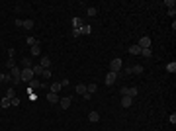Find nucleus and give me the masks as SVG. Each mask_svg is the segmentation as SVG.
I'll return each mask as SVG.
<instances>
[{
    "instance_id": "obj_1",
    "label": "nucleus",
    "mask_w": 176,
    "mask_h": 131,
    "mask_svg": "<svg viewBox=\"0 0 176 131\" xmlns=\"http://www.w3.org/2000/svg\"><path fill=\"white\" fill-rule=\"evenodd\" d=\"M120 92H121V96H129V98H135V96L139 94V88H137V86H129V88L123 86Z\"/></svg>"
},
{
    "instance_id": "obj_2",
    "label": "nucleus",
    "mask_w": 176,
    "mask_h": 131,
    "mask_svg": "<svg viewBox=\"0 0 176 131\" xmlns=\"http://www.w3.org/2000/svg\"><path fill=\"white\" fill-rule=\"evenodd\" d=\"M121 69H123V61H121L120 57L112 59V63H110V71H112V73H120Z\"/></svg>"
},
{
    "instance_id": "obj_3",
    "label": "nucleus",
    "mask_w": 176,
    "mask_h": 131,
    "mask_svg": "<svg viewBox=\"0 0 176 131\" xmlns=\"http://www.w3.org/2000/svg\"><path fill=\"white\" fill-rule=\"evenodd\" d=\"M33 71L32 69H22V75H20V80H24V82H32L33 80Z\"/></svg>"
},
{
    "instance_id": "obj_4",
    "label": "nucleus",
    "mask_w": 176,
    "mask_h": 131,
    "mask_svg": "<svg viewBox=\"0 0 176 131\" xmlns=\"http://www.w3.org/2000/svg\"><path fill=\"white\" fill-rule=\"evenodd\" d=\"M20 75H22V69H18V67L10 69V77H12L14 82H20Z\"/></svg>"
},
{
    "instance_id": "obj_5",
    "label": "nucleus",
    "mask_w": 176,
    "mask_h": 131,
    "mask_svg": "<svg viewBox=\"0 0 176 131\" xmlns=\"http://www.w3.org/2000/svg\"><path fill=\"white\" fill-rule=\"evenodd\" d=\"M28 84H30V88H28L30 92H35L37 88H41V86H43V84H41V80H37V78H33L32 82H28Z\"/></svg>"
},
{
    "instance_id": "obj_6",
    "label": "nucleus",
    "mask_w": 176,
    "mask_h": 131,
    "mask_svg": "<svg viewBox=\"0 0 176 131\" xmlns=\"http://www.w3.org/2000/svg\"><path fill=\"white\" fill-rule=\"evenodd\" d=\"M116 80H118V73H112V71H110V73L106 75V84H108V86H112Z\"/></svg>"
},
{
    "instance_id": "obj_7",
    "label": "nucleus",
    "mask_w": 176,
    "mask_h": 131,
    "mask_svg": "<svg viewBox=\"0 0 176 131\" xmlns=\"http://www.w3.org/2000/svg\"><path fill=\"white\" fill-rule=\"evenodd\" d=\"M137 45H139L141 49H149V47H151V37H141Z\"/></svg>"
},
{
    "instance_id": "obj_8",
    "label": "nucleus",
    "mask_w": 176,
    "mask_h": 131,
    "mask_svg": "<svg viewBox=\"0 0 176 131\" xmlns=\"http://www.w3.org/2000/svg\"><path fill=\"white\" fill-rule=\"evenodd\" d=\"M71 102H73V98H69V96H65V98L59 100V104H61V108H63V110H69V108H71Z\"/></svg>"
},
{
    "instance_id": "obj_9",
    "label": "nucleus",
    "mask_w": 176,
    "mask_h": 131,
    "mask_svg": "<svg viewBox=\"0 0 176 131\" xmlns=\"http://www.w3.org/2000/svg\"><path fill=\"white\" fill-rule=\"evenodd\" d=\"M32 71H33V77H41L45 69H43L41 65H33V67H32Z\"/></svg>"
},
{
    "instance_id": "obj_10",
    "label": "nucleus",
    "mask_w": 176,
    "mask_h": 131,
    "mask_svg": "<svg viewBox=\"0 0 176 131\" xmlns=\"http://www.w3.org/2000/svg\"><path fill=\"white\" fill-rule=\"evenodd\" d=\"M133 104V98H129V96H121V108H129Z\"/></svg>"
},
{
    "instance_id": "obj_11",
    "label": "nucleus",
    "mask_w": 176,
    "mask_h": 131,
    "mask_svg": "<svg viewBox=\"0 0 176 131\" xmlns=\"http://www.w3.org/2000/svg\"><path fill=\"white\" fill-rule=\"evenodd\" d=\"M71 22H73V30H80V28H82V24H84L80 18H73Z\"/></svg>"
},
{
    "instance_id": "obj_12",
    "label": "nucleus",
    "mask_w": 176,
    "mask_h": 131,
    "mask_svg": "<svg viewBox=\"0 0 176 131\" xmlns=\"http://www.w3.org/2000/svg\"><path fill=\"white\" fill-rule=\"evenodd\" d=\"M78 32H80V35H88V33H92V28H90L88 24H82V28H80Z\"/></svg>"
},
{
    "instance_id": "obj_13",
    "label": "nucleus",
    "mask_w": 176,
    "mask_h": 131,
    "mask_svg": "<svg viewBox=\"0 0 176 131\" xmlns=\"http://www.w3.org/2000/svg\"><path fill=\"white\" fill-rule=\"evenodd\" d=\"M88 120L92 121V123H96V121H100V114L98 112H90V114H88Z\"/></svg>"
},
{
    "instance_id": "obj_14",
    "label": "nucleus",
    "mask_w": 176,
    "mask_h": 131,
    "mask_svg": "<svg viewBox=\"0 0 176 131\" xmlns=\"http://www.w3.org/2000/svg\"><path fill=\"white\" fill-rule=\"evenodd\" d=\"M10 106H12L10 98H6V96H4V98L0 100V108H4V110H6V108H10Z\"/></svg>"
},
{
    "instance_id": "obj_15",
    "label": "nucleus",
    "mask_w": 176,
    "mask_h": 131,
    "mask_svg": "<svg viewBox=\"0 0 176 131\" xmlns=\"http://www.w3.org/2000/svg\"><path fill=\"white\" fill-rule=\"evenodd\" d=\"M143 71H145V69H143L141 65H133V67H131V75H141Z\"/></svg>"
},
{
    "instance_id": "obj_16",
    "label": "nucleus",
    "mask_w": 176,
    "mask_h": 131,
    "mask_svg": "<svg viewBox=\"0 0 176 131\" xmlns=\"http://www.w3.org/2000/svg\"><path fill=\"white\" fill-rule=\"evenodd\" d=\"M39 65L43 67V69H49V67H51V59H49V57H41V63H39Z\"/></svg>"
},
{
    "instance_id": "obj_17",
    "label": "nucleus",
    "mask_w": 176,
    "mask_h": 131,
    "mask_svg": "<svg viewBox=\"0 0 176 131\" xmlns=\"http://www.w3.org/2000/svg\"><path fill=\"white\" fill-rule=\"evenodd\" d=\"M47 100H49V102H51V104H57V102H59V96H57V94H53V92H49V94H47Z\"/></svg>"
},
{
    "instance_id": "obj_18",
    "label": "nucleus",
    "mask_w": 176,
    "mask_h": 131,
    "mask_svg": "<svg viewBox=\"0 0 176 131\" xmlns=\"http://www.w3.org/2000/svg\"><path fill=\"white\" fill-rule=\"evenodd\" d=\"M129 53L131 55H141V47H139V45H131V47H129Z\"/></svg>"
},
{
    "instance_id": "obj_19",
    "label": "nucleus",
    "mask_w": 176,
    "mask_h": 131,
    "mask_svg": "<svg viewBox=\"0 0 176 131\" xmlns=\"http://www.w3.org/2000/svg\"><path fill=\"white\" fill-rule=\"evenodd\" d=\"M39 53H41V45H39V43L33 45V47H32V55H33V57H37Z\"/></svg>"
},
{
    "instance_id": "obj_20",
    "label": "nucleus",
    "mask_w": 176,
    "mask_h": 131,
    "mask_svg": "<svg viewBox=\"0 0 176 131\" xmlns=\"http://www.w3.org/2000/svg\"><path fill=\"white\" fill-rule=\"evenodd\" d=\"M77 94L84 96V94H86V84H78V86H77Z\"/></svg>"
},
{
    "instance_id": "obj_21",
    "label": "nucleus",
    "mask_w": 176,
    "mask_h": 131,
    "mask_svg": "<svg viewBox=\"0 0 176 131\" xmlns=\"http://www.w3.org/2000/svg\"><path fill=\"white\" fill-rule=\"evenodd\" d=\"M166 71H168V73H176V61H170V63L166 65Z\"/></svg>"
},
{
    "instance_id": "obj_22",
    "label": "nucleus",
    "mask_w": 176,
    "mask_h": 131,
    "mask_svg": "<svg viewBox=\"0 0 176 131\" xmlns=\"http://www.w3.org/2000/svg\"><path fill=\"white\" fill-rule=\"evenodd\" d=\"M61 88H63V84H61V82H55V84H51V92H53V94H57Z\"/></svg>"
},
{
    "instance_id": "obj_23",
    "label": "nucleus",
    "mask_w": 176,
    "mask_h": 131,
    "mask_svg": "<svg viewBox=\"0 0 176 131\" xmlns=\"http://www.w3.org/2000/svg\"><path fill=\"white\" fill-rule=\"evenodd\" d=\"M6 98H10V100H12V98H16V90H14L12 86L6 90Z\"/></svg>"
},
{
    "instance_id": "obj_24",
    "label": "nucleus",
    "mask_w": 176,
    "mask_h": 131,
    "mask_svg": "<svg viewBox=\"0 0 176 131\" xmlns=\"http://www.w3.org/2000/svg\"><path fill=\"white\" fill-rule=\"evenodd\" d=\"M0 82H14V80H12L10 75H2V73H0Z\"/></svg>"
},
{
    "instance_id": "obj_25",
    "label": "nucleus",
    "mask_w": 176,
    "mask_h": 131,
    "mask_svg": "<svg viewBox=\"0 0 176 131\" xmlns=\"http://www.w3.org/2000/svg\"><path fill=\"white\" fill-rule=\"evenodd\" d=\"M141 55L149 59V57H153V49H151V47H149V49H141Z\"/></svg>"
},
{
    "instance_id": "obj_26",
    "label": "nucleus",
    "mask_w": 176,
    "mask_h": 131,
    "mask_svg": "<svg viewBox=\"0 0 176 131\" xmlns=\"http://www.w3.org/2000/svg\"><path fill=\"white\" fill-rule=\"evenodd\" d=\"M96 90H98V86H96V84H86V92H88V94H94Z\"/></svg>"
},
{
    "instance_id": "obj_27",
    "label": "nucleus",
    "mask_w": 176,
    "mask_h": 131,
    "mask_svg": "<svg viewBox=\"0 0 176 131\" xmlns=\"http://www.w3.org/2000/svg\"><path fill=\"white\" fill-rule=\"evenodd\" d=\"M24 30H33V22L32 20H24Z\"/></svg>"
},
{
    "instance_id": "obj_28",
    "label": "nucleus",
    "mask_w": 176,
    "mask_h": 131,
    "mask_svg": "<svg viewBox=\"0 0 176 131\" xmlns=\"http://www.w3.org/2000/svg\"><path fill=\"white\" fill-rule=\"evenodd\" d=\"M22 65L26 67V69H32V67H33V65H32V61H30L28 57H24V59H22Z\"/></svg>"
},
{
    "instance_id": "obj_29",
    "label": "nucleus",
    "mask_w": 176,
    "mask_h": 131,
    "mask_svg": "<svg viewBox=\"0 0 176 131\" xmlns=\"http://www.w3.org/2000/svg\"><path fill=\"white\" fill-rule=\"evenodd\" d=\"M26 41H28V45H30V47H33V45H37V43H39V41H37L35 37H26Z\"/></svg>"
},
{
    "instance_id": "obj_30",
    "label": "nucleus",
    "mask_w": 176,
    "mask_h": 131,
    "mask_svg": "<svg viewBox=\"0 0 176 131\" xmlns=\"http://www.w3.org/2000/svg\"><path fill=\"white\" fill-rule=\"evenodd\" d=\"M41 77H43L45 80H49V78H51V71H49V69H45V71H43V75H41Z\"/></svg>"
},
{
    "instance_id": "obj_31",
    "label": "nucleus",
    "mask_w": 176,
    "mask_h": 131,
    "mask_svg": "<svg viewBox=\"0 0 176 131\" xmlns=\"http://www.w3.org/2000/svg\"><path fill=\"white\" fill-rule=\"evenodd\" d=\"M6 67H8V69H14V67H16V61H14V59H8V61H6Z\"/></svg>"
},
{
    "instance_id": "obj_32",
    "label": "nucleus",
    "mask_w": 176,
    "mask_h": 131,
    "mask_svg": "<svg viewBox=\"0 0 176 131\" xmlns=\"http://www.w3.org/2000/svg\"><path fill=\"white\" fill-rule=\"evenodd\" d=\"M96 14H98V10H96L94 6H92V8H88V16H96Z\"/></svg>"
},
{
    "instance_id": "obj_33",
    "label": "nucleus",
    "mask_w": 176,
    "mask_h": 131,
    "mask_svg": "<svg viewBox=\"0 0 176 131\" xmlns=\"http://www.w3.org/2000/svg\"><path fill=\"white\" fill-rule=\"evenodd\" d=\"M28 94H30V100H32V102L37 100V94H35V92H30V90H28Z\"/></svg>"
},
{
    "instance_id": "obj_34",
    "label": "nucleus",
    "mask_w": 176,
    "mask_h": 131,
    "mask_svg": "<svg viewBox=\"0 0 176 131\" xmlns=\"http://www.w3.org/2000/svg\"><path fill=\"white\" fill-rule=\"evenodd\" d=\"M168 121H170V123L174 125V123H176V114H172V116H168Z\"/></svg>"
},
{
    "instance_id": "obj_35",
    "label": "nucleus",
    "mask_w": 176,
    "mask_h": 131,
    "mask_svg": "<svg viewBox=\"0 0 176 131\" xmlns=\"http://www.w3.org/2000/svg\"><path fill=\"white\" fill-rule=\"evenodd\" d=\"M165 4H166V6H168V8H174V6H176V4H174V0H166Z\"/></svg>"
},
{
    "instance_id": "obj_36",
    "label": "nucleus",
    "mask_w": 176,
    "mask_h": 131,
    "mask_svg": "<svg viewBox=\"0 0 176 131\" xmlns=\"http://www.w3.org/2000/svg\"><path fill=\"white\" fill-rule=\"evenodd\" d=\"M10 102H12V106H18V104H20V98H18V96H16V98H12Z\"/></svg>"
},
{
    "instance_id": "obj_37",
    "label": "nucleus",
    "mask_w": 176,
    "mask_h": 131,
    "mask_svg": "<svg viewBox=\"0 0 176 131\" xmlns=\"http://www.w3.org/2000/svg\"><path fill=\"white\" fill-rule=\"evenodd\" d=\"M16 28H24V20H16Z\"/></svg>"
},
{
    "instance_id": "obj_38",
    "label": "nucleus",
    "mask_w": 176,
    "mask_h": 131,
    "mask_svg": "<svg viewBox=\"0 0 176 131\" xmlns=\"http://www.w3.org/2000/svg\"><path fill=\"white\" fill-rule=\"evenodd\" d=\"M71 35H73V37H80V32H78V30H73V33H71Z\"/></svg>"
},
{
    "instance_id": "obj_39",
    "label": "nucleus",
    "mask_w": 176,
    "mask_h": 131,
    "mask_svg": "<svg viewBox=\"0 0 176 131\" xmlns=\"http://www.w3.org/2000/svg\"><path fill=\"white\" fill-rule=\"evenodd\" d=\"M14 55H16V51H14V49H8V57H10V59H14Z\"/></svg>"
},
{
    "instance_id": "obj_40",
    "label": "nucleus",
    "mask_w": 176,
    "mask_h": 131,
    "mask_svg": "<svg viewBox=\"0 0 176 131\" xmlns=\"http://www.w3.org/2000/svg\"><path fill=\"white\" fill-rule=\"evenodd\" d=\"M176 14V8H168V16H174Z\"/></svg>"
}]
</instances>
